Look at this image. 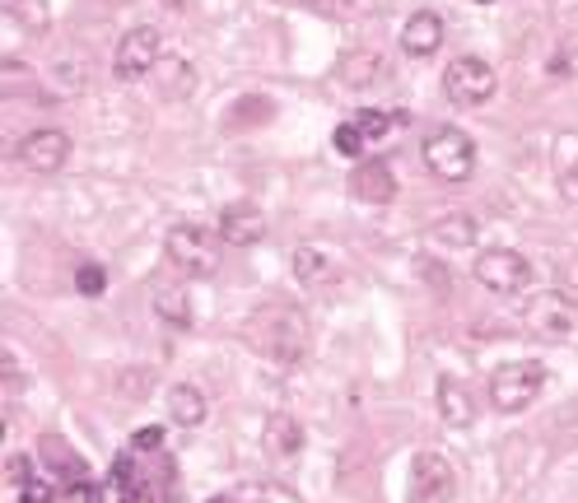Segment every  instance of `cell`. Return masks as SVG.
<instances>
[{"label": "cell", "instance_id": "obj_1", "mask_svg": "<svg viewBox=\"0 0 578 503\" xmlns=\"http://www.w3.org/2000/svg\"><path fill=\"white\" fill-rule=\"evenodd\" d=\"M247 340H253V350H261L275 364H299L308 354V322L299 308H285V304H267L261 312L247 318Z\"/></svg>", "mask_w": 578, "mask_h": 503}, {"label": "cell", "instance_id": "obj_2", "mask_svg": "<svg viewBox=\"0 0 578 503\" xmlns=\"http://www.w3.org/2000/svg\"><path fill=\"white\" fill-rule=\"evenodd\" d=\"M420 154H425V168L439 182H466L476 172V145L458 126H434L425 136V145H420Z\"/></svg>", "mask_w": 578, "mask_h": 503}, {"label": "cell", "instance_id": "obj_3", "mask_svg": "<svg viewBox=\"0 0 578 503\" xmlns=\"http://www.w3.org/2000/svg\"><path fill=\"white\" fill-rule=\"evenodd\" d=\"M472 275H476L480 289H490L499 298H518V294L532 289V261H527L523 252H513V247H486V252H476Z\"/></svg>", "mask_w": 578, "mask_h": 503}, {"label": "cell", "instance_id": "obj_4", "mask_svg": "<svg viewBox=\"0 0 578 503\" xmlns=\"http://www.w3.org/2000/svg\"><path fill=\"white\" fill-rule=\"evenodd\" d=\"M164 252H168V261H174L182 275L206 280V275L220 271V238H215L210 229H201V224H187V219L168 229Z\"/></svg>", "mask_w": 578, "mask_h": 503}, {"label": "cell", "instance_id": "obj_5", "mask_svg": "<svg viewBox=\"0 0 578 503\" xmlns=\"http://www.w3.org/2000/svg\"><path fill=\"white\" fill-rule=\"evenodd\" d=\"M541 383H545L541 364H532V359H509V364H499L490 373V405L504 415L527 411V405L541 397Z\"/></svg>", "mask_w": 578, "mask_h": 503}, {"label": "cell", "instance_id": "obj_6", "mask_svg": "<svg viewBox=\"0 0 578 503\" xmlns=\"http://www.w3.org/2000/svg\"><path fill=\"white\" fill-rule=\"evenodd\" d=\"M494 89H499V75L486 56H458V61H448V70H444V93L458 107H486L494 99Z\"/></svg>", "mask_w": 578, "mask_h": 503}, {"label": "cell", "instance_id": "obj_7", "mask_svg": "<svg viewBox=\"0 0 578 503\" xmlns=\"http://www.w3.org/2000/svg\"><path fill=\"white\" fill-rule=\"evenodd\" d=\"M159 61H164V38H159V28L140 24V28H131V34L117 42L113 70H117V80L136 85V80H150V75L159 70Z\"/></svg>", "mask_w": 578, "mask_h": 503}, {"label": "cell", "instance_id": "obj_8", "mask_svg": "<svg viewBox=\"0 0 578 503\" xmlns=\"http://www.w3.org/2000/svg\"><path fill=\"white\" fill-rule=\"evenodd\" d=\"M458 494V470L439 452H420L411 462V480H406V503H452Z\"/></svg>", "mask_w": 578, "mask_h": 503}, {"label": "cell", "instance_id": "obj_9", "mask_svg": "<svg viewBox=\"0 0 578 503\" xmlns=\"http://www.w3.org/2000/svg\"><path fill=\"white\" fill-rule=\"evenodd\" d=\"M70 159V136L56 131V126H38V131H28L20 140V164L28 172H38V178H52V172H61Z\"/></svg>", "mask_w": 578, "mask_h": 503}, {"label": "cell", "instance_id": "obj_10", "mask_svg": "<svg viewBox=\"0 0 578 503\" xmlns=\"http://www.w3.org/2000/svg\"><path fill=\"white\" fill-rule=\"evenodd\" d=\"M261 233H267V215L253 201H233V206L220 210V238L229 247H253L261 243Z\"/></svg>", "mask_w": 578, "mask_h": 503}, {"label": "cell", "instance_id": "obj_11", "mask_svg": "<svg viewBox=\"0 0 578 503\" xmlns=\"http://www.w3.org/2000/svg\"><path fill=\"white\" fill-rule=\"evenodd\" d=\"M350 196L364 201V206H387L397 196V178L383 159H359L350 172Z\"/></svg>", "mask_w": 578, "mask_h": 503}, {"label": "cell", "instance_id": "obj_12", "mask_svg": "<svg viewBox=\"0 0 578 503\" xmlns=\"http://www.w3.org/2000/svg\"><path fill=\"white\" fill-rule=\"evenodd\" d=\"M439 47H444V20L434 10H415L411 20H406V28H401V52L425 61V56L439 52Z\"/></svg>", "mask_w": 578, "mask_h": 503}, {"label": "cell", "instance_id": "obj_13", "mask_svg": "<svg viewBox=\"0 0 578 503\" xmlns=\"http://www.w3.org/2000/svg\"><path fill=\"white\" fill-rule=\"evenodd\" d=\"M532 326H541L545 336H574L578 332V308L569 304V298H560V294H545L532 304Z\"/></svg>", "mask_w": 578, "mask_h": 503}, {"label": "cell", "instance_id": "obj_14", "mask_svg": "<svg viewBox=\"0 0 578 503\" xmlns=\"http://www.w3.org/2000/svg\"><path fill=\"white\" fill-rule=\"evenodd\" d=\"M434 397H439V415L452 424V429H466V424L476 420V401H472V391H466L462 377H439Z\"/></svg>", "mask_w": 578, "mask_h": 503}, {"label": "cell", "instance_id": "obj_15", "mask_svg": "<svg viewBox=\"0 0 578 503\" xmlns=\"http://www.w3.org/2000/svg\"><path fill=\"white\" fill-rule=\"evenodd\" d=\"M290 271H294V280H299L304 289H326L336 280V261L326 257L322 247H299L290 257Z\"/></svg>", "mask_w": 578, "mask_h": 503}, {"label": "cell", "instance_id": "obj_16", "mask_svg": "<svg viewBox=\"0 0 578 503\" xmlns=\"http://www.w3.org/2000/svg\"><path fill=\"white\" fill-rule=\"evenodd\" d=\"M425 243L439 247V252H458V247H472L476 243V219L472 215H448V219H434L425 229Z\"/></svg>", "mask_w": 578, "mask_h": 503}, {"label": "cell", "instance_id": "obj_17", "mask_svg": "<svg viewBox=\"0 0 578 503\" xmlns=\"http://www.w3.org/2000/svg\"><path fill=\"white\" fill-rule=\"evenodd\" d=\"M154 85H159V93L168 103H182L187 93L196 89V70H192V61H182V56H164L159 61V70H154Z\"/></svg>", "mask_w": 578, "mask_h": 503}, {"label": "cell", "instance_id": "obj_18", "mask_svg": "<svg viewBox=\"0 0 578 503\" xmlns=\"http://www.w3.org/2000/svg\"><path fill=\"white\" fill-rule=\"evenodd\" d=\"M267 452H271V457H280V462L299 457V452H304L299 420H294V415H271L267 420Z\"/></svg>", "mask_w": 578, "mask_h": 503}, {"label": "cell", "instance_id": "obj_19", "mask_svg": "<svg viewBox=\"0 0 578 503\" xmlns=\"http://www.w3.org/2000/svg\"><path fill=\"white\" fill-rule=\"evenodd\" d=\"M168 420L182 424V429H196L201 420H206V397L192 387V383H178V387H168Z\"/></svg>", "mask_w": 578, "mask_h": 503}, {"label": "cell", "instance_id": "obj_20", "mask_svg": "<svg viewBox=\"0 0 578 503\" xmlns=\"http://www.w3.org/2000/svg\"><path fill=\"white\" fill-rule=\"evenodd\" d=\"M555 186H560V196L578 206V136L555 140Z\"/></svg>", "mask_w": 578, "mask_h": 503}, {"label": "cell", "instance_id": "obj_21", "mask_svg": "<svg viewBox=\"0 0 578 503\" xmlns=\"http://www.w3.org/2000/svg\"><path fill=\"white\" fill-rule=\"evenodd\" d=\"M154 312H159L164 326H174V332H192V298H187V289H159L154 294Z\"/></svg>", "mask_w": 578, "mask_h": 503}, {"label": "cell", "instance_id": "obj_22", "mask_svg": "<svg viewBox=\"0 0 578 503\" xmlns=\"http://www.w3.org/2000/svg\"><path fill=\"white\" fill-rule=\"evenodd\" d=\"M0 5H5V14L24 28V34H42V28L52 24V10H47V0H0Z\"/></svg>", "mask_w": 578, "mask_h": 503}, {"label": "cell", "instance_id": "obj_23", "mask_svg": "<svg viewBox=\"0 0 578 503\" xmlns=\"http://www.w3.org/2000/svg\"><path fill=\"white\" fill-rule=\"evenodd\" d=\"M378 66H383L378 52H350L346 66H341V80H346V85H364L369 75H378Z\"/></svg>", "mask_w": 578, "mask_h": 503}, {"label": "cell", "instance_id": "obj_24", "mask_svg": "<svg viewBox=\"0 0 578 503\" xmlns=\"http://www.w3.org/2000/svg\"><path fill=\"white\" fill-rule=\"evenodd\" d=\"M332 145H336V154H346V159H359V154H364V131H359L355 121H341L336 131H332Z\"/></svg>", "mask_w": 578, "mask_h": 503}, {"label": "cell", "instance_id": "obj_25", "mask_svg": "<svg viewBox=\"0 0 578 503\" xmlns=\"http://www.w3.org/2000/svg\"><path fill=\"white\" fill-rule=\"evenodd\" d=\"M308 10H322V14H369L378 10V0H299Z\"/></svg>", "mask_w": 578, "mask_h": 503}, {"label": "cell", "instance_id": "obj_26", "mask_svg": "<svg viewBox=\"0 0 578 503\" xmlns=\"http://www.w3.org/2000/svg\"><path fill=\"white\" fill-rule=\"evenodd\" d=\"M355 126L364 131V140H383L387 126H393V117L378 113V107H364V113H355Z\"/></svg>", "mask_w": 578, "mask_h": 503}, {"label": "cell", "instance_id": "obj_27", "mask_svg": "<svg viewBox=\"0 0 578 503\" xmlns=\"http://www.w3.org/2000/svg\"><path fill=\"white\" fill-rule=\"evenodd\" d=\"M247 503H304L299 494H290L285 485H253V490H243Z\"/></svg>", "mask_w": 578, "mask_h": 503}, {"label": "cell", "instance_id": "obj_28", "mask_svg": "<svg viewBox=\"0 0 578 503\" xmlns=\"http://www.w3.org/2000/svg\"><path fill=\"white\" fill-rule=\"evenodd\" d=\"M75 289L89 294V298H99L107 289V271H103V266H80V271H75Z\"/></svg>", "mask_w": 578, "mask_h": 503}, {"label": "cell", "instance_id": "obj_29", "mask_svg": "<svg viewBox=\"0 0 578 503\" xmlns=\"http://www.w3.org/2000/svg\"><path fill=\"white\" fill-rule=\"evenodd\" d=\"M159 448H164V429H159V424L131 434V452H159Z\"/></svg>", "mask_w": 578, "mask_h": 503}, {"label": "cell", "instance_id": "obj_30", "mask_svg": "<svg viewBox=\"0 0 578 503\" xmlns=\"http://www.w3.org/2000/svg\"><path fill=\"white\" fill-rule=\"evenodd\" d=\"M52 499H56V494H52V485H47V480H38V476H34V480H28L24 490H20V503H52Z\"/></svg>", "mask_w": 578, "mask_h": 503}, {"label": "cell", "instance_id": "obj_31", "mask_svg": "<svg viewBox=\"0 0 578 503\" xmlns=\"http://www.w3.org/2000/svg\"><path fill=\"white\" fill-rule=\"evenodd\" d=\"M28 480H34V462H28V457H10V485H14V490H24Z\"/></svg>", "mask_w": 578, "mask_h": 503}, {"label": "cell", "instance_id": "obj_32", "mask_svg": "<svg viewBox=\"0 0 578 503\" xmlns=\"http://www.w3.org/2000/svg\"><path fill=\"white\" fill-rule=\"evenodd\" d=\"M70 499H80V503H103V494L93 490L89 480H75V485H70Z\"/></svg>", "mask_w": 578, "mask_h": 503}, {"label": "cell", "instance_id": "obj_33", "mask_svg": "<svg viewBox=\"0 0 578 503\" xmlns=\"http://www.w3.org/2000/svg\"><path fill=\"white\" fill-rule=\"evenodd\" d=\"M210 503H239V499H233V494H215Z\"/></svg>", "mask_w": 578, "mask_h": 503}, {"label": "cell", "instance_id": "obj_34", "mask_svg": "<svg viewBox=\"0 0 578 503\" xmlns=\"http://www.w3.org/2000/svg\"><path fill=\"white\" fill-rule=\"evenodd\" d=\"M476 5H490V0H476Z\"/></svg>", "mask_w": 578, "mask_h": 503}]
</instances>
